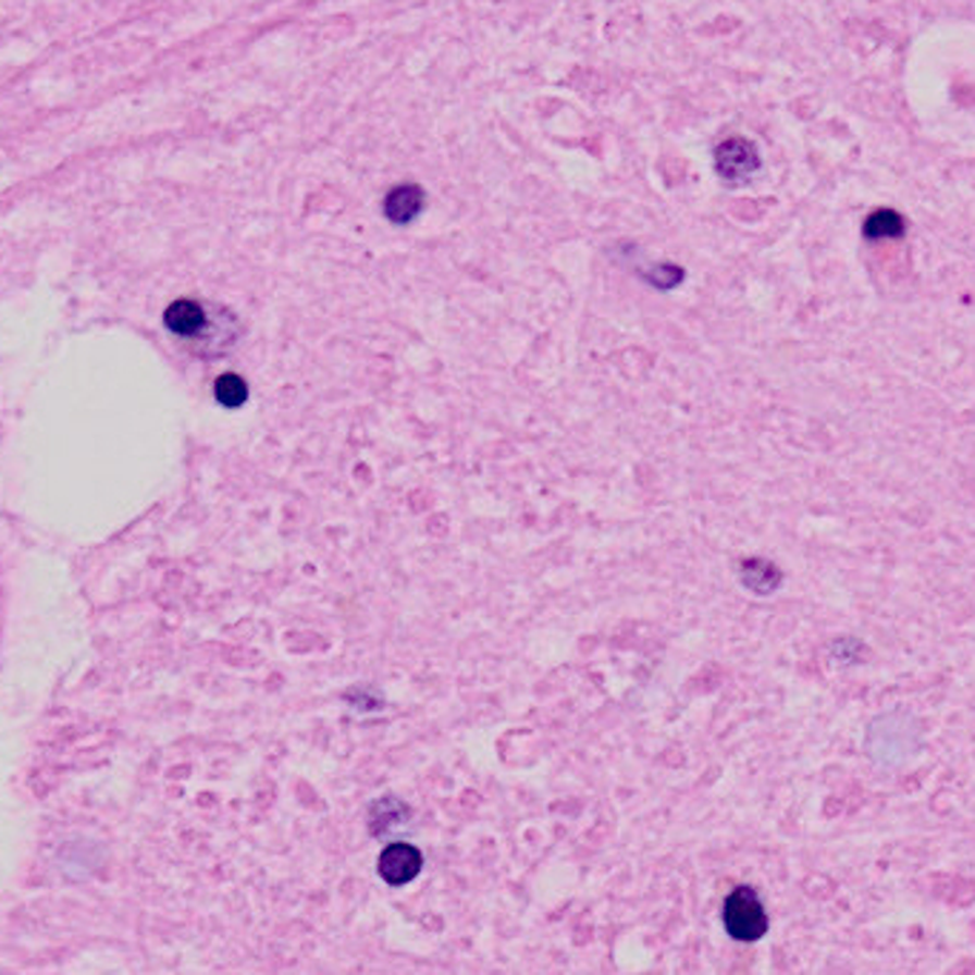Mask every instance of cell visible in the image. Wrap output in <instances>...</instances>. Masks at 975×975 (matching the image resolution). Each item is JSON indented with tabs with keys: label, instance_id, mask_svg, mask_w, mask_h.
<instances>
[{
	"label": "cell",
	"instance_id": "obj_1",
	"mask_svg": "<svg viewBox=\"0 0 975 975\" xmlns=\"http://www.w3.org/2000/svg\"><path fill=\"white\" fill-rule=\"evenodd\" d=\"M721 924L730 938L753 945L767 936L769 915L753 887H736L721 904Z\"/></svg>",
	"mask_w": 975,
	"mask_h": 975
},
{
	"label": "cell",
	"instance_id": "obj_2",
	"mask_svg": "<svg viewBox=\"0 0 975 975\" xmlns=\"http://www.w3.org/2000/svg\"><path fill=\"white\" fill-rule=\"evenodd\" d=\"M761 170V155L753 140L732 135L715 147V172L727 181V184H741L746 177H753Z\"/></svg>",
	"mask_w": 975,
	"mask_h": 975
},
{
	"label": "cell",
	"instance_id": "obj_3",
	"mask_svg": "<svg viewBox=\"0 0 975 975\" xmlns=\"http://www.w3.org/2000/svg\"><path fill=\"white\" fill-rule=\"evenodd\" d=\"M163 326L177 335V338L200 341L212 335V318H209V309L203 304L193 298H177L172 300L166 312H163Z\"/></svg>",
	"mask_w": 975,
	"mask_h": 975
},
{
	"label": "cell",
	"instance_id": "obj_4",
	"mask_svg": "<svg viewBox=\"0 0 975 975\" xmlns=\"http://www.w3.org/2000/svg\"><path fill=\"white\" fill-rule=\"evenodd\" d=\"M423 869V855L418 847L407 844V841H395V844L384 847V853L378 859V876L384 878L392 887H404V884L415 881L421 876Z\"/></svg>",
	"mask_w": 975,
	"mask_h": 975
},
{
	"label": "cell",
	"instance_id": "obj_5",
	"mask_svg": "<svg viewBox=\"0 0 975 975\" xmlns=\"http://www.w3.org/2000/svg\"><path fill=\"white\" fill-rule=\"evenodd\" d=\"M423 189L418 184H398L395 189H390L384 198V215L386 221L398 223V226H407L415 218L423 212Z\"/></svg>",
	"mask_w": 975,
	"mask_h": 975
},
{
	"label": "cell",
	"instance_id": "obj_6",
	"mask_svg": "<svg viewBox=\"0 0 975 975\" xmlns=\"http://www.w3.org/2000/svg\"><path fill=\"white\" fill-rule=\"evenodd\" d=\"M741 584L746 590H753L755 595H769L781 584V572H778L776 564L764 561V558H746L741 564Z\"/></svg>",
	"mask_w": 975,
	"mask_h": 975
},
{
	"label": "cell",
	"instance_id": "obj_7",
	"mask_svg": "<svg viewBox=\"0 0 975 975\" xmlns=\"http://www.w3.org/2000/svg\"><path fill=\"white\" fill-rule=\"evenodd\" d=\"M906 232V221L896 209H876L873 215L864 221V238L869 240H892L901 238Z\"/></svg>",
	"mask_w": 975,
	"mask_h": 975
},
{
	"label": "cell",
	"instance_id": "obj_8",
	"mask_svg": "<svg viewBox=\"0 0 975 975\" xmlns=\"http://www.w3.org/2000/svg\"><path fill=\"white\" fill-rule=\"evenodd\" d=\"M407 815H409V806L404 804V801L386 795V799L375 801V804H372V810H369V829H372L375 836H381V832H386L390 827H395V824L404 822Z\"/></svg>",
	"mask_w": 975,
	"mask_h": 975
},
{
	"label": "cell",
	"instance_id": "obj_9",
	"mask_svg": "<svg viewBox=\"0 0 975 975\" xmlns=\"http://www.w3.org/2000/svg\"><path fill=\"white\" fill-rule=\"evenodd\" d=\"M215 398L223 409H240L249 400V386L235 372H223L215 381Z\"/></svg>",
	"mask_w": 975,
	"mask_h": 975
}]
</instances>
